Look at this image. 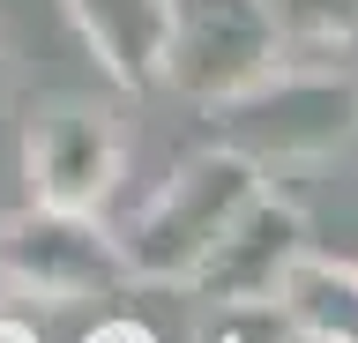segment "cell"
<instances>
[{"mask_svg":"<svg viewBox=\"0 0 358 343\" xmlns=\"http://www.w3.org/2000/svg\"><path fill=\"white\" fill-rule=\"evenodd\" d=\"M105 164H112V149H105V135H97L83 112L52 119L38 135V172H45V187H52V202L97 194V187H105Z\"/></svg>","mask_w":358,"mask_h":343,"instance_id":"obj_1","label":"cell"},{"mask_svg":"<svg viewBox=\"0 0 358 343\" xmlns=\"http://www.w3.org/2000/svg\"><path fill=\"white\" fill-rule=\"evenodd\" d=\"M224 202H239V172H194V180H187V194H179V202L150 224V239H157L150 254H157V261H179V254L209 247V239H217Z\"/></svg>","mask_w":358,"mask_h":343,"instance_id":"obj_2","label":"cell"},{"mask_svg":"<svg viewBox=\"0 0 358 343\" xmlns=\"http://www.w3.org/2000/svg\"><path fill=\"white\" fill-rule=\"evenodd\" d=\"M90 343H150L142 328H105V336H90Z\"/></svg>","mask_w":358,"mask_h":343,"instance_id":"obj_3","label":"cell"},{"mask_svg":"<svg viewBox=\"0 0 358 343\" xmlns=\"http://www.w3.org/2000/svg\"><path fill=\"white\" fill-rule=\"evenodd\" d=\"M0 343H30V336H22V328H0Z\"/></svg>","mask_w":358,"mask_h":343,"instance_id":"obj_4","label":"cell"}]
</instances>
